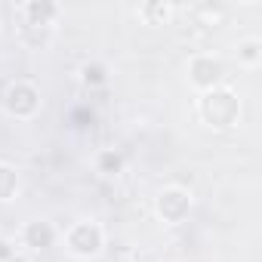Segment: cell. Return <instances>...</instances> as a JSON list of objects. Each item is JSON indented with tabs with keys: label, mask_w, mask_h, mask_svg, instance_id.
I'll return each instance as SVG.
<instances>
[{
	"label": "cell",
	"mask_w": 262,
	"mask_h": 262,
	"mask_svg": "<svg viewBox=\"0 0 262 262\" xmlns=\"http://www.w3.org/2000/svg\"><path fill=\"white\" fill-rule=\"evenodd\" d=\"M198 117L210 129H231L241 120V96L225 83L216 90H207L198 99Z\"/></svg>",
	"instance_id": "6da1fadb"
},
{
	"label": "cell",
	"mask_w": 262,
	"mask_h": 262,
	"mask_svg": "<svg viewBox=\"0 0 262 262\" xmlns=\"http://www.w3.org/2000/svg\"><path fill=\"white\" fill-rule=\"evenodd\" d=\"M0 105H4V111L16 120H31L37 117L43 99H40V86L25 80V77H16L4 86V96H0Z\"/></svg>",
	"instance_id": "7a4b0ae2"
},
{
	"label": "cell",
	"mask_w": 262,
	"mask_h": 262,
	"mask_svg": "<svg viewBox=\"0 0 262 262\" xmlns=\"http://www.w3.org/2000/svg\"><path fill=\"white\" fill-rule=\"evenodd\" d=\"M65 247L77 259H96L105 250V231L93 219H80L65 231Z\"/></svg>",
	"instance_id": "3957f363"
},
{
	"label": "cell",
	"mask_w": 262,
	"mask_h": 262,
	"mask_svg": "<svg viewBox=\"0 0 262 262\" xmlns=\"http://www.w3.org/2000/svg\"><path fill=\"white\" fill-rule=\"evenodd\" d=\"M191 204H194V198H191L188 188H182V185H167V188L155 198V213H158L161 222H167V225H179V222L188 219Z\"/></svg>",
	"instance_id": "277c9868"
},
{
	"label": "cell",
	"mask_w": 262,
	"mask_h": 262,
	"mask_svg": "<svg viewBox=\"0 0 262 262\" xmlns=\"http://www.w3.org/2000/svg\"><path fill=\"white\" fill-rule=\"evenodd\" d=\"M222 80H225V65H222L219 56H213V53L191 56V62H188V83L198 93L216 90V86H222Z\"/></svg>",
	"instance_id": "5b68a950"
},
{
	"label": "cell",
	"mask_w": 262,
	"mask_h": 262,
	"mask_svg": "<svg viewBox=\"0 0 262 262\" xmlns=\"http://www.w3.org/2000/svg\"><path fill=\"white\" fill-rule=\"evenodd\" d=\"M19 10H22L25 28H37V31H53L59 16H62V7L56 0H28Z\"/></svg>",
	"instance_id": "8992f818"
},
{
	"label": "cell",
	"mask_w": 262,
	"mask_h": 262,
	"mask_svg": "<svg viewBox=\"0 0 262 262\" xmlns=\"http://www.w3.org/2000/svg\"><path fill=\"white\" fill-rule=\"evenodd\" d=\"M56 237H59V231H56V225L47 222V219H31V222H25V228H22V244H25L31 253L50 250V247L56 244Z\"/></svg>",
	"instance_id": "52a82bcc"
},
{
	"label": "cell",
	"mask_w": 262,
	"mask_h": 262,
	"mask_svg": "<svg viewBox=\"0 0 262 262\" xmlns=\"http://www.w3.org/2000/svg\"><path fill=\"white\" fill-rule=\"evenodd\" d=\"M176 16L173 4H164V0H151V4L139 7V19H145V25H167Z\"/></svg>",
	"instance_id": "ba28073f"
},
{
	"label": "cell",
	"mask_w": 262,
	"mask_h": 262,
	"mask_svg": "<svg viewBox=\"0 0 262 262\" xmlns=\"http://www.w3.org/2000/svg\"><path fill=\"white\" fill-rule=\"evenodd\" d=\"M237 65H244V68H259V62H262V40L259 37H244V40H237Z\"/></svg>",
	"instance_id": "9c48e42d"
},
{
	"label": "cell",
	"mask_w": 262,
	"mask_h": 262,
	"mask_svg": "<svg viewBox=\"0 0 262 262\" xmlns=\"http://www.w3.org/2000/svg\"><path fill=\"white\" fill-rule=\"evenodd\" d=\"M22 188V179H19V170L13 164H0V204H7L19 194Z\"/></svg>",
	"instance_id": "30bf717a"
},
{
	"label": "cell",
	"mask_w": 262,
	"mask_h": 262,
	"mask_svg": "<svg viewBox=\"0 0 262 262\" xmlns=\"http://www.w3.org/2000/svg\"><path fill=\"white\" fill-rule=\"evenodd\" d=\"M123 170V155L117 151V148H102L99 155H96V173H102V176H117Z\"/></svg>",
	"instance_id": "8fae6325"
},
{
	"label": "cell",
	"mask_w": 262,
	"mask_h": 262,
	"mask_svg": "<svg viewBox=\"0 0 262 262\" xmlns=\"http://www.w3.org/2000/svg\"><path fill=\"white\" fill-rule=\"evenodd\" d=\"M80 80H83L86 90H99V86L108 83V68H105L102 62H86V65L80 68Z\"/></svg>",
	"instance_id": "7c38bea8"
},
{
	"label": "cell",
	"mask_w": 262,
	"mask_h": 262,
	"mask_svg": "<svg viewBox=\"0 0 262 262\" xmlns=\"http://www.w3.org/2000/svg\"><path fill=\"white\" fill-rule=\"evenodd\" d=\"M19 250H16V244L10 241V237H0V262H7V259H13Z\"/></svg>",
	"instance_id": "4fadbf2b"
},
{
	"label": "cell",
	"mask_w": 262,
	"mask_h": 262,
	"mask_svg": "<svg viewBox=\"0 0 262 262\" xmlns=\"http://www.w3.org/2000/svg\"><path fill=\"white\" fill-rule=\"evenodd\" d=\"M7 262H31V256H28V253H16V256L7 259Z\"/></svg>",
	"instance_id": "5bb4252c"
}]
</instances>
